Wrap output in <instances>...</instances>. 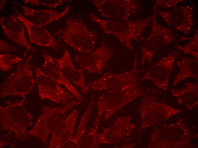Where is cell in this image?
Instances as JSON below:
<instances>
[{"mask_svg":"<svg viewBox=\"0 0 198 148\" xmlns=\"http://www.w3.org/2000/svg\"><path fill=\"white\" fill-rule=\"evenodd\" d=\"M42 56L44 59L42 67L48 75L57 83L64 86L78 99L82 100V96L65 77L59 65L52 57L48 53L43 54Z\"/></svg>","mask_w":198,"mask_h":148,"instance_id":"obj_14","label":"cell"},{"mask_svg":"<svg viewBox=\"0 0 198 148\" xmlns=\"http://www.w3.org/2000/svg\"><path fill=\"white\" fill-rule=\"evenodd\" d=\"M0 25L5 36L10 40L28 50L35 52L27 41L22 22L15 14L0 17Z\"/></svg>","mask_w":198,"mask_h":148,"instance_id":"obj_12","label":"cell"},{"mask_svg":"<svg viewBox=\"0 0 198 148\" xmlns=\"http://www.w3.org/2000/svg\"><path fill=\"white\" fill-rule=\"evenodd\" d=\"M11 45L1 39L0 40V51L1 52H8L13 49Z\"/></svg>","mask_w":198,"mask_h":148,"instance_id":"obj_22","label":"cell"},{"mask_svg":"<svg viewBox=\"0 0 198 148\" xmlns=\"http://www.w3.org/2000/svg\"><path fill=\"white\" fill-rule=\"evenodd\" d=\"M179 72L174 78L173 86L187 78L198 79V61L197 59H189L186 57L177 61Z\"/></svg>","mask_w":198,"mask_h":148,"instance_id":"obj_16","label":"cell"},{"mask_svg":"<svg viewBox=\"0 0 198 148\" xmlns=\"http://www.w3.org/2000/svg\"><path fill=\"white\" fill-rule=\"evenodd\" d=\"M68 1L66 0H28L27 3L33 6L41 5L55 8Z\"/></svg>","mask_w":198,"mask_h":148,"instance_id":"obj_20","label":"cell"},{"mask_svg":"<svg viewBox=\"0 0 198 148\" xmlns=\"http://www.w3.org/2000/svg\"><path fill=\"white\" fill-rule=\"evenodd\" d=\"M151 17L152 24L151 30L141 49L142 56L140 63L142 66L146 60L151 64L156 51L162 46L169 45L175 37L171 30L158 22L154 12Z\"/></svg>","mask_w":198,"mask_h":148,"instance_id":"obj_5","label":"cell"},{"mask_svg":"<svg viewBox=\"0 0 198 148\" xmlns=\"http://www.w3.org/2000/svg\"><path fill=\"white\" fill-rule=\"evenodd\" d=\"M23 59V57H20L10 53L0 54V70L3 72L9 71L14 65L21 62Z\"/></svg>","mask_w":198,"mask_h":148,"instance_id":"obj_18","label":"cell"},{"mask_svg":"<svg viewBox=\"0 0 198 148\" xmlns=\"http://www.w3.org/2000/svg\"><path fill=\"white\" fill-rule=\"evenodd\" d=\"M114 54L113 48L102 42L94 51L80 52L76 55L74 59L79 65L88 72L100 74Z\"/></svg>","mask_w":198,"mask_h":148,"instance_id":"obj_7","label":"cell"},{"mask_svg":"<svg viewBox=\"0 0 198 148\" xmlns=\"http://www.w3.org/2000/svg\"><path fill=\"white\" fill-rule=\"evenodd\" d=\"M101 15L105 17L128 20L130 16L140 9L138 2L134 0H91Z\"/></svg>","mask_w":198,"mask_h":148,"instance_id":"obj_6","label":"cell"},{"mask_svg":"<svg viewBox=\"0 0 198 148\" xmlns=\"http://www.w3.org/2000/svg\"><path fill=\"white\" fill-rule=\"evenodd\" d=\"M65 77L77 86L84 89L85 87V80L82 69L76 68L73 63L69 53L66 50L63 56L59 58H55Z\"/></svg>","mask_w":198,"mask_h":148,"instance_id":"obj_15","label":"cell"},{"mask_svg":"<svg viewBox=\"0 0 198 148\" xmlns=\"http://www.w3.org/2000/svg\"><path fill=\"white\" fill-rule=\"evenodd\" d=\"M154 4L152 9L155 10L157 7H161L165 8H175L178 3L184 0H155Z\"/></svg>","mask_w":198,"mask_h":148,"instance_id":"obj_21","label":"cell"},{"mask_svg":"<svg viewBox=\"0 0 198 148\" xmlns=\"http://www.w3.org/2000/svg\"><path fill=\"white\" fill-rule=\"evenodd\" d=\"M198 34L197 30L192 40L187 44L183 46L176 45V47L179 50L186 54L193 55L197 59L198 58Z\"/></svg>","mask_w":198,"mask_h":148,"instance_id":"obj_19","label":"cell"},{"mask_svg":"<svg viewBox=\"0 0 198 148\" xmlns=\"http://www.w3.org/2000/svg\"><path fill=\"white\" fill-rule=\"evenodd\" d=\"M163 20L175 29L187 34L194 24L193 6L191 4L176 7L168 11L156 9Z\"/></svg>","mask_w":198,"mask_h":148,"instance_id":"obj_8","label":"cell"},{"mask_svg":"<svg viewBox=\"0 0 198 148\" xmlns=\"http://www.w3.org/2000/svg\"><path fill=\"white\" fill-rule=\"evenodd\" d=\"M33 57L28 56L17 69L8 77L1 87V96H23L33 88L35 81L30 62Z\"/></svg>","mask_w":198,"mask_h":148,"instance_id":"obj_4","label":"cell"},{"mask_svg":"<svg viewBox=\"0 0 198 148\" xmlns=\"http://www.w3.org/2000/svg\"><path fill=\"white\" fill-rule=\"evenodd\" d=\"M13 3L22 8L23 14L24 16L30 19V20L34 24L43 27L60 19L67 13L70 9V6L67 5L61 12L52 10H36L19 3Z\"/></svg>","mask_w":198,"mask_h":148,"instance_id":"obj_13","label":"cell"},{"mask_svg":"<svg viewBox=\"0 0 198 148\" xmlns=\"http://www.w3.org/2000/svg\"><path fill=\"white\" fill-rule=\"evenodd\" d=\"M137 54L135 55L132 68L119 74L110 72L104 73L100 78L88 83L82 89L83 92L90 90H107L111 92H123L135 89L138 84L137 77L144 71L138 69Z\"/></svg>","mask_w":198,"mask_h":148,"instance_id":"obj_2","label":"cell"},{"mask_svg":"<svg viewBox=\"0 0 198 148\" xmlns=\"http://www.w3.org/2000/svg\"><path fill=\"white\" fill-rule=\"evenodd\" d=\"M185 84V87L181 90H172L173 94L178 98L179 102L190 105L196 104L197 102V85L191 82Z\"/></svg>","mask_w":198,"mask_h":148,"instance_id":"obj_17","label":"cell"},{"mask_svg":"<svg viewBox=\"0 0 198 148\" xmlns=\"http://www.w3.org/2000/svg\"><path fill=\"white\" fill-rule=\"evenodd\" d=\"M15 12L17 18L22 22L27 30L30 43L52 48L55 51L60 48L54 36L46 29L34 24L18 11Z\"/></svg>","mask_w":198,"mask_h":148,"instance_id":"obj_11","label":"cell"},{"mask_svg":"<svg viewBox=\"0 0 198 148\" xmlns=\"http://www.w3.org/2000/svg\"><path fill=\"white\" fill-rule=\"evenodd\" d=\"M90 19L97 23L104 32L115 36L121 44L132 50L134 49L132 40H143L142 34L152 21V17L136 21L121 20H106L101 18L92 13Z\"/></svg>","mask_w":198,"mask_h":148,"instance_id":"obj_1","label":"cell"},{"mask_svg":"<svg viewBox=\"0 0 198 148\" xmlns=\"http://www.w3.org/2000/svg\"><path fill=\"white\" fill-rule=\"evenodd\" d=\"M54 34L67 45L80 52L92 51L97 39L96 33L89 30L83 21L79 19L68 18L65 27Z\"/></svg>","mask_w":198,"mask_h":148,"instance_id":"obj_3","label":"cell"},{"mask_svg":"<svg viewBox=\"0 0 198 148\" xmlns=\"http://www.w3.org/2000/svg\"><path fill=\"white\" fill-rule=\"evenodd\" d=\"M176 56L171 54L158 60L150 66L140 81L149 80L158 87L166 90Z\"/></svg>","mask_w":198,"mask_h":148,"instance_id":"obj_10","label":"cell"},{"mask_svg":"<svg viewBox=\"0 0 198 148\" xmlns=\"http://www.w3.org/2000/svg\"><path fill=\"white\" fill-rule=\"evenodd\" d=\"M34 71L39 95L42 98H48L57 103H66L73 96L59 86L58 83L40 68Z\"/></svg>","mask_w":198,"mask_h":148,"instance_id":"obj_9","label":"cell"}]
</instances>
